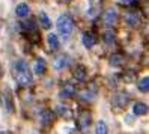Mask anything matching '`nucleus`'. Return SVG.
<instances>
[{"label": "nucleus", "instance_id": "obj_14", "mask_svg": "<svg viewBox=\"0 0 149 134\" xmlns=\"http://www.w3.org/2000/svg\"><path fill=\"white\" fill-rule=\"evenodd\" d=\"M71 96V95H74V89L71 87V86H66L65 89H63V91L62 92H60V96Z\"/></svg>", "mask_w": 149, "mask_h": 134}, {"label": "nucleus", "instance_id": "obj_1", "mask_svg": "<svg viewBox=\"0 0 149 134\" xmlns=\"http://www.w3.org/2000/svg\"><path fill=\"white\" fill-rule=\"evenodd\" d=\"M14 75L17 83L21 84V86H29L32 84V73H30V68L29 65L26 64L24 60H18L14 66Z\"/></svg>", "mask_w": 149, "mask_h": 134}, {"label": "nucleus", "instance_id": "obj_16", "mask_svg": "<svg viewBox=\"0 0 149 134\" xmlns=\"http://www.w3.org/2000/svg\"><path fill=\"white\" fill-rule=\"evenodd\" d=\"M127 23H130L131 26H136L137 24V18H136V17H133L131 14H127Z\"/></svg>", "mask_w": 149, "mask_h": 134}, {"label": "nucleus", "instance_id": "obj_7", "mask_svg": "<svg viewBox=\"0 0 149 134\" xmlns=\"http://www.w3.org/2000/svg\"><path fill=\"white\" fill-rule=\"evenodd\" d=\"M39 21H41V24H42L45 29H50V27H51V20L48 18V15L44 12V11L39 12Z\"/></svg>", "mask_w": 149, "mask_h": 134}, {"label": "nucleus", "instance_id": "obj_6", "mask_svg": "<svg viewBox=\"0 0 149 134\" xmlns=\"http://www.w3.org/2000/svg\"><path fill=\"white\" fill-rule=\"evenodd\" d=\"M81 41H83V45L86 48H92V45L95 44V38H93V35H91V33H84Z\"/></svg>", "mask_w": 149, "mask_h": 134}, {"label": "nucleus", "instance_id": "obj_11", "mask_svg": "<svg viewBox=\"0 0 149 134\" xmlns=\"http://www.w3.org/2000/svg\"><path fill=\"white\" fill-rule=\"evenodd\" d=\"M96 134H109L106 122H102V121L98 122V125H96Z\"/></svg>", "mask_w": 149, "mask_h": 134}, {"label": "nucleus", "instance_id": "obj_4", "mask_svg": "<svg viewBox=\"0 0 149 134\" xmlns=\"http://www.w3.org/2000/svg\"><path fill=\"white\" fill-rule=\"evenodd\" d=\"M68 64H69V57H68L66 54H60V56H57L56 60H54V68H56V69H62V68H65Z\"/></svg>", "mask_w": 149, "mask_h": 134}, {"label": "nucleus", "instance_id": "obj_18", "mask_svg": "<svg viewBox=\"0 0 149 134\" xmlns=\"http://www.w3.org/2000/svg\"><path fill=\"white\" fill-rule=\"evenodd\" d=\"M2 134H8V133H2Z\"/></svg>", "mask_w": 149, "mask_h": 134}, {"label": "nucleus", "instance_id": "obj_10", "mask_svg": "<svg viewBox=\"0 0 149 134\" xmlns=\"http://www.w3.org/2000/svg\"><path fill=\"white\" fill-rule=\"evenodd\" d=\"M44 68H45V60L44 59H38L36 60V64H35V73H38V74H41V73H44Z\"/></svg>", "mask_w": 149, "mask_h": 134}, {"label": "nucleus", "instance_id": "obj_3", "mask_svg": "<svg viewBox=\"0 0 149 134\" xmlns=\"http://www.w3.org/2000/svg\"><path fill=\"white\" fill-rule=\"evenodd\" d=\"M116 18H118V14L115 9H109L106 14H104V23L107 26H113L116 23Z\"/></svg>", "mask_w": 149, "mask_h": 134}, {"label": "nucleus", "instance_id": "obj_2", "mask_svg": "<svg viewBox=\"0 0 149 134\" xmlns=\"http://www.w3.org/2000/svg\"><path fill=\"white\" fill-rule=\"evenodd\" d=\"M56 26H57V32L62 35L63 38H68L69 35L72 33V29H74V23L71 20V17H68V15L59 17Z\"/></svg>", "mask_w": 149, "mask_h": 134}, {"label": "nucleus", "instance_id": "obj_8", "mask_svg": "<svg viewBox=\"0 0 149 134\" xmlns=\"http://www.w3.org/2000/svg\"><path fill=\"white\" fill-rule=\"evenodd\" d=\"M47 39H48V45H50L51 50H56L59 47V39H57V36H56L54 33H50Z\"/></svg>", "mask_w": 149, "mask_h": 134}, {"label": "nucleus", "instance_id": "obj_17", "mask_svg": "<svg viewBox=\"0 0 149 134\" xmlns=\"http://www.w3.org/2000/svg\"><path fill=\"white\" fill-rule=\"evenodd\" d=\"M120 64V57L119 56H113L111 57V65H119Z\"/></svg>", "mask_w": 149, "mask_h": 134}, {"label": "nucleus", "instance_id": "obj_9", "mask_svg": "<svg viewBox=\"0 0 149 134\" xmlns=\"http://www.w3.org/2000/svg\"><path fill=\"white\" fill-rule=\"evenodd\" d=\"M146 112H148L146 104H143V103H137V104L134 105V113H136V114H145Z\"/></svg>", "mask_w": 149, "mask_h": 134}, {"label": "nucleus", "instance_id": "obj_15", "mask_svg": "<svg viewBox=\"0 0 149 134\" xmlns=\"http://www.w3.org/2000/svg\"><path fill=\"white\" fill-rule=\"evenodd\" d=\"M104 39H106L107 42H113V39H115V33H113L111 30H107L106 33H104Z\"/></svg>", "mask_w": 149, "mask_h": 134}, {"label": "nucleus", "instance_id": "obj_13", "mask_svg": "<svg viewBox=\"0 0 149 134\" xmlns=\"http://www.w3.org/2000/svg\"><path fill=\"white\" fill-rule=\"evenodd\" d=\"M75 77H77V78H81V80L86 77L84 68H83V66H77V68H75Z\"/></svg>", "mask_w": 149, "mask_h": 134}, {"label": "nucleus", "instance_id": "obj_12", "mask_svg": "<svg viewBox=\"0 0 149 134\" xmlns=\"http://www.w3.org/2000/svg\"><path fill=\"white\" fill-rule=\"evenodd\" d=\"M149 78L148 77H143V80H142V82H140V84H139V89H140V91H143V92H146L148 91V87H149Z\"/></svg>", "mask_w": 149, "mask_h": 134}, {"label": "nucleus", "instance_id": "obj_5", "mask_svg": "<svg viewBox=\"0 0 149 134\" xmlns=\"http://www.w3.org/2000/svg\"><path fill=\"white\" fill-rule=\"evenodd\" d=\"M29 6L26 5V3H20L18 6H17V9H15V14H17V17H20V18H24V17H27V14H29Z\"/></svg>", "mask_w": 149, "mask_h": 134}]
</instances>
